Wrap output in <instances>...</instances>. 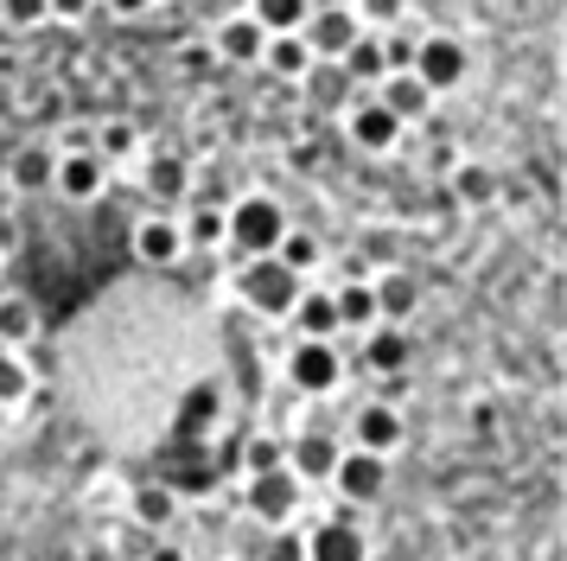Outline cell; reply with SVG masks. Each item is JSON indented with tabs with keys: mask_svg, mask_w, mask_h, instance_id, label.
Returning <instances> with one entry per match:
<instances>
[{
	"mask_svg": "<svg viewBox=\"0 0 567 561\" xmlns=\"http://www.w3.org/2000/svg\"><path fill=\"white\" fill-rule=\"evenodd\" d=\"M338 64H344V76H351V83H363V90H370V83H377V76L389 71V64H383V39H377V32L363 26L358 39L344 45V58H338Z\"/></svg>",
	"mask_w": 567,
	"mask_h": 561,
	"instance_id": "obj_23",
	"label": "cell"
},
{
	"mask_svg": "<svg viewBox=\"0 0 567 561\" xmlns=\"http://www.w3.org/2000/svg\"><path fill=\"white\" fill-rule=\"evenodd\" d=\"M256 64H261V71H275L281 83H300L319 58H312V45L300 39V32H268V45H261Z\"/></svg>",
	"mask_w": 567,
	"mask_h": 561,
	"instance_id": "obj_18",
	"label": "cell"
},
{
	"mask_svg": "<svg viewBox=\"0 0 567 561\" xmlns=\"http://www.w3.org/2000/svg\"><path fill=\"white\" fill-rule=\"evenodd\" d=\"M96 13V0H45V20H58V26H83Z\"/></svg>",
	"mask_w": 567,
	"mask_h": 561,
	"instance_id": "obj_37",
	"label": "cell"
},
{
	"mask_svg": "<svg viewBox=\"0 0 567 561\" xmlns=\"http://www.w3.org/2000/svg\"><path fill=\"white\" fill-rule=\"evenodd\" d=\"M217 415H224V389L217 382H192L179 402V434L185 440H205L210 428H217Z\"/></svg>",
	"mask_w": 567,
	"mask_h": 561,
	"instance_id": "obj_20",
	"label": "cell"
},
{
	"mask_svg": "<svg viewBox=\"0 0 567 561\" xmlns=\"http://www.w3.org/2000/svg\"><path fill=\"white\" fill-rule=\"evenodd\" d=\"M173 517H179V491L173 484H141L134 491V523L141 530H166Z\"/></svg>",
	"mask_w": 567,
	"mask_h": 561,
	"instance_id": "obj_26",
	"label": "cell"
},
{
	"mask_svg": "<svg viewBox=\"0 0 567 561\" xmlns=\"http://www.w3.org/2000/svg\"><path fill=\"white\" fill-rule=\"evenodd\" d=\"M370 90L389 102V115H395L402 128L427 122V109H434V90H427V83H421L414 71H383L377 83H370Z\"/></svg>",
	"mask_w": 567,
	"mask_h": 561,
	"instance_id": "obj_12",
	"label": "cell"
},
{
	"mask_svg": "<svg viewBox=\"0 0 567 561\" xmlns=\"http://www.w3.org/2000/svg\"><path fill=\"white\" fill-rule=\"evenodd\" d=\"M90 147L103 153L109 166H115V160H134V153H141V128H134L128 115H109V122L90 128Z\"/></svg>",
	"mask_w": 567,
	"mask_h": 561,
	"instance_id": "obj_24",
	"label": "cell"
},
{
	"mask_svg": "<svg viewBox=\"0 0 567 561\" xmlns=\"http://www.w3.org/2000/svg\"><path fill=\"white\" fill-rule=\"evenodd\" d=\"M261 45H268V32H261V20L249 13V7L210 20V58H224V64H256Z\"/></svg>",
	"mask_w": 567,
	"mask_h": 561,
	"instance_id": "obj_11",
	"label": "cell"
},
{
	"mask_svg": "<svg viewBox=\"0 0 567 561\" xmlns=\"http://www.w3.org/2000/svg\"><path fill=\"white\" fill-rule=\"evenodd\" d=\"M0 20L20 26V32L27 26H45V0H0Z\"/></svg>",
	"mask_w": 567,
	"mask_h": 561,
	"instance_id": "obj_35",
	"label": "cell"
},
{
	"mask_svg": "<svg viewBox=\"0 0 567 561\" xmlns=\"http://www.w3.org/2000/svg\"><path fill=\"white\" fill-rule=\"evenodd\" d=\"M128 255H134V262H147V268H173V262L185 255L179 217H166V211H147V217L128 230Z\"/></svg>",
	"mask_w": 567,
	"mask_h": 561,
	"instance_id": "obj_9",
	"label": "cell"
},
{
	"mask_svg": "<svg viewBox=\"0 0 567 561\" xmlns=\"http://www.w3.org/2000/svg\"><path fill=\"white\" fill-rule=\"evenodd\" d=\"M268 255H275V262H287V268H293V275H300V280H307L312 268L326 262V249H319V236H312V230H293V224L281 230V243H275V249H268Z\"/></svg>",
	"mask_w": 567,
	"mask_h": 561,
	"instance_id": "obj_25",
	"label": "cell"
},
{
	"mask_svg": "<svg viewBox=\"0 0 567 561\" xmlns=\"http://www.w3.org/2000/svg\"><path fill=\"white\" fill-rule=\"evenodd\" d=\"M370 287H377V319H389V326H409L414 306H421V287H414V275L389 268V275H377Z\"/></svg>",
	"mask_w": 567,
	"mask_h": 561,
	"instance_id": "obj_19",
	"label": "cell"
},
{
	"mask_svg": "<svg viewBox=\"0 0 567 561\" xmlns=\"http://www.w3.org/2000/svg\"><path fill=\"white\" fill-rule=\"evenodd\" d=\"M0 262H7V243H0Z\"/></svg>",
	"mask_w": 567,
	"mask_h": 561,
	"instance_id": "obj_44",
	"label": "cell"
},
{
	"mask_svg": "<svg viewBox=\"0 0 567 561\" xmlns=\"http://www.w3.org/2000/svg\"><path fill=\"white\" fill-rule=\"evenodd\" d=\"M300 83L319 96V109H344V102H351V90H358V83L344 76V64H332V58H319V64H312Z\"/></svg>",
	"mask_w": 567,
	"mask_h": 561,
	"instance_id": "obj_27",
	"label": "cell"
},
{
	"mask_svg": "<svg viewBox=\"0 0 567 561\" xmlns=\"http://www.w3.org/2000/svg\"><path fill=\"white\" fill-rule=\"evenodd\" d=\"M312 7H358V0H312Z\"/></svg>",
	"mask_w": 567,
	"mask_h": 561,
	"instance_id": "obj_43",
	"label": "cell"
},
{
	"mask_svg": "<svg viewBox=\"0 0 567 561\" xmlns=\"http://www.w3.org/2000/svg\"><path fill=\"white\" fill-rule=\"evenodd\" d=\"M287 319L300 326V338H338V306L326 287H300V300H293Z\"/></svg>",
	"mask_w": 567,
	"mask_h": 561,
	"instance_id": "obj_21",
	"label": "cell"
},
{
	"mask_svg": "<svg viewBox=\"0 0 567 561\" xmlns=\"http://www.w3.org/2000/svg\"><path fill=\"white\" fill-rule=\"evenodd\" d=\"M249 13L261 20V32H300L312 0H249Z\"/></svg>",
	"mask_w": 567,
	"mask_h": 561,
	"instance_id": "obj_30",
	"label": "cell"
},
{
	"mask_svg": "<svg viewBox=\"0 0 567 561\" xmlns=\"http://www.w3.org/2000/svg\"><path fill=\"white\" fill-rule=\"evenodd\" d=\"M300 542H307V561H370L363 530H358V523H344V517H332V523H312Z\"/></svg>",
	"mask_w": 567,
	"mask_h": 561,
	"instance_id": "obj_14",
	"label": "cell"
},
{
	"mask_svg": "<svg viewBox=\"0 0 567 561\" xmlns=\"http://www.w3.org/2000/svg\"><path fill=\"white\" fill-rule=\"evenodd\" d=\"M287 382L300 396H332L344 382V357H338V338H300L287 351Z\"/></svg>",
	"mask_w": 567,
	"mask_h": 561,
	"instance_id": "obj_6",
	"label": "cell"
},
{
	"mask_svg": "<svg viewBox=\"0 0 567 561\" xmlns=\"http://www.w3.org/2000/svg\"><path fill=\"white\" fill-rule=\"evenodd\" d=\"M27 396H32V370L20 364V357H7V351H0V408L27 402Z\"/></svg>",
	"mask_w": 567,
	"mask_h": 561,
	"instance_id": "obj_33",
	"label": "cell"
},
{
	"mask_svg": "<svg viewBox=\"0 0 567 561\" xmlns=\"http://www.w3.org/2000/svg\"><path fill=\"white\" fill-rule=\"evenodd\" d=\"M192 7H198V13H205V20H224V13H243V7H249V0H192Z\"/></svg>",
	"mask_w": 567,
	"mask_h": 561,
	"instance_id": "obj_41",
	"label": "cell"
},
{
	"mask_svg": "<svg viewBox=\"0 0 567 561\" xmlns=\"http://www.w3.org/2000/svg\"><path fill=\"white\" fill-rule=\"evenodd\" d=\"M103 185H109V160L96 147H64L58 153V166H52V192L58 198L90 204V198H103Z\"/></svg>",
	"mask_w": 567,
	"mask_h": 561,
	"instance_id": "obj_8",
	"label": "cell"
},
{
	"mask_svg": "<svg viewBox=\"0 0 567 561\" xmlns=\"http://www.w3.org/2000/svg\"><path fill=\"white\" fill-rule=\"evenodd\" d=\"M287 230V211L281 198H268V192H249V198H230L224 204V243L243 255H268L281 243Z\"/></svg>",
	"mask_w": 567,
	"mask_h": 561,
	"instance_id": "obj_2",
	"label": "cell"
},
{
	"mask_svg": "<svg viewBox=\"0 0 567 561\" xmlns=\"http://www.w3.org/2000/svg\"><path fill=\"white\" fill-rule=\"evenodd\" d=\"M434 96H446V90H460L465 76H472V51H465L460 32H421V45H414V64H409Z\"/></svg>",
	"mask_w": 567,
	"mask_h": 561,
	"instance_id": "obj_3",
	"label": "cell"
},
{
	"mask_svg": "<svg viewBox=\"0 0 567 561\" xmlns=\"http://www.w3.org/2000/svg\"><path fill=\"white\" fill-rule=\"evenodd\" d=\"M453 185H460V198H472V204L491 198V173H478V166H460V173H453Z\"/></svg>",
	"mask_w": 567,
	"mask_h": 561,
	"instance_id": "obj_39",
	"label": "cell"
},
{
	"mask_svg": "<svg viewBox=\"0 0 567 561\" xmlns=\"http://www.w3.org/2000/svg\"><path fill=\"white\" fill-rule=\"evenodd\" d=\"M326 484H338V498H344V504H377V498L389 491V453H363V447H344Z\"/></svg>",
	"mask_w": 567,
	"mask_h": 561,
	"instance_id": "obj_7",
	"label": "cell"
},
{
	"mask_svg": "<svg viewBox=\"0 0 567 561\" xmlns=\"http://www.w3.org/2000/svg\"><path fill=\"white\" fill-rule=\"evenodd\" d=\"M344 134H351V147L358 153H395L402 147V122L389 115V102L377 96V90H351V102H344Z\"/></svg>",
	"mask_w": 567,
	"mask_h": 561,
	"instance_id": "obj_5",
	"label": "cell"
},
{
	"mask_svg": "<svg viewBox=\"0 0 567 561\" xmlns=\"http://www.w3.org/2000/svg\"><path fill=\"white\" fill-rule=\"evenodd\" d=\"M275 466H287V447L275 434H249V440H243V479H249V472H275Z\"/></svg>",
	"mask_w": 567,
	"mask_h": 561,
	"instance_id": "obj_31",
	"label": "cell"
},
{
	"mask_svg": "<svg viewBox=\"0 0 567 561\" xmlns=\"http://www.w3.org/2000/svg\"><path fill=\"white\" fill-rule=\"evenodd\" d=\"M363 32V20H358V7H312L307 13V26H300V39L312 45V58H344V45Z\"/></svg>",
	"mask_w": 567,
	"mask_h": 561,
	"instance_id": "obj_10",
	"label": "cell"
},
{
	"mask_svg": "<svg viewBox=\"0 0 567 561\" xmlns=\"http://www.w3.org/2000/svg\"><path fill=\"white\" fill-rule=\"evenodd\" d=\"M147 178H154V192H159V198H179V192H185V160L159 153L154 166H147Z\"/></svg>",
	"mask_w": 567,
	"mask_h": 561,
	"instance_id": "obj_34",
	"label": "cell"
},
{
	"mask_svg": "<svg viewBox=\"0 0 567 561\" xmlns=\"http://www.w3.org/2000/svg\"><path fill=\"white\" fill-rule=\"evenodd\" d=\"M147 561H185V549H179V542H159V549H154Z\"/></svg>",
	"mask_w": 567,
	"mask_h": 561,
	"instance_id": "obj_42",
	"label": "cell"
},
{
	"mask_svg": "<svg viewBox=\"0 0 567 561\" xmlns=\"http://www.w3.org/2000/svg\"><path fill=\"white\" fill-rule=\"evenodd\" d=\"M414 0H358V20H370V26H395L402 13H409Z\"/></svg>",
	"mask_w": 567,
	"mask_h": 561,
	"instance_id": "obj_36",
	"label": "cell"
},
{
	"mask_svg": "<svg viewBox=\"0 0 567 561\" xmlns=\"http://www.w3.org/2000/svg\"><path fill=\"white\" fill-rule=\"evenodd\" d=\"M268 561H307V542H300V530H293V523H281V530H275Z\"/></svg>",
	"mask_w": 567,
	"mask_h": 561,
	"instance_id": "obj_38",
	"label": "cell"
},
{
	"mask_svg": "<svg viewBox=\"0 0 567 561\" xmlns=\"http://www.w3.org/2000/svg\"><path fill=\"white\" fill-rule=\"evenodd\" d=\"M332 306H338V332H370L377 326V287H370V280L332 287Z\"/></svg>",
	"mask_w": 567,
	"mask_h": 561,
	"instance_id": "obj_22",
	"label": "cell"
},
{
	"mask_svg": "<svg viewBox=\"0 0 567 561\" xmlns=\"http://www.w3.org/2000/svg\"><path fill=\"white\" fill-rule=\"evenodd\" d=\"M52 166H58V147L27 141V147H13V160H7V185L20 198H39V192H52Z\"/></svg>",
	"mask_w": 567,
	"mask_h": 561,
	"instance_id": "obj_17",
	"label": "cell"
},
{
	"mask_svg": "<svg viewBox=\"0 0 567 561\" xmlns=\"http://www.w3.org/2000/svg\"><path fill=\"white\" fill-rule=\"evenodd\" d=\"M338 453H344V447H338L332 434L307 428L300 440H287V472H293L300 484H326L332 479V466H338Z\"/></svg>",
	"mask_w": 567,
	"mask_h": 561,
	"instance_id": "obj_13",
	"label": "cell"
},
{
	"mask_svg": "<svg viewBox=\"0 0 567 561\" xmlns=\"http://www.w3.org/2000/svg\"><path fill=\"white\" fill-rule=\"evenodd\" d=\"M39 338V306L27 294H7L0 300V345H32Z\"/></svg>",
	"mask_w": 567,
	"mask_h": 561,
	"instance_id": "obj_29",
	"label": "cell"
},
{
	"mask_svg": "<svg viewBox=\"0 0 567 561\" xmlns=\"http://www.w3.org/2000/svg\"><path fill=\"white\" fill-rule=\"evenodd\" d=\"M236 300L249 306L256 319H287L293 300H300V275L287 262H275V255H249L236 268Z\"/></svg>",
	"mask_w": 567,
	"mask_h": 561,
	"instance_id": "obj_1",
	"label": "cell"
},
{
	"mask_svg": "<svg viewBox=\"0 0 567 561\" xmlns=\"http://www.w3.org/2000/svg\"><path fill=\"white\" fill-rule=\"evenodd\" d=\"M377 39H383V64H389V71H409V64H414V45H421V32H409V26L395 20L389 32H377Z\"/></svg>",
	"mask_w": 567,
	"mask_h": 561,
	"instance_id": "obj_32",
	"label": "cell"
},
{
	"mask_svg": "<svg viewBox=\"0 0 567 561\" xmlns=\"http://www.w3.org/2000/svg\"><path fill=\"white\" fill-rule=\"evenodd\" d=\"M363 338V364L377 370V377H409V357H414V345H409V332L402 326H389V319H377L370 332H358Z\"/></svg>",
	"mask_w": 567,
	"mask_h": 561,
	"instance_id": "obj_15",
	"label": "cell"
},
{
	"mask_svg": "<svg viewBox=\"0 0 567 561\" xmlns=\"http://www.w3.org/2000/svg\"><path fill=\"white\" fill-rule=\"evenodd\" d=\"M300 498H307V484L293 479L287 466H275V472H249V479H243V510H249L256 523H268V530L293 523V517H300Z\"/></svg>",
	"mask_w": 567,
	"mask_h": 561,
	"instance_id": "obj_4",
	"label": "cell"
},
{
	"mask_svg": "<svg viewBox=\"0 0 567 561\" xmlns=\"http://www.w3.org/2000/svg\"><path fill=\"white\" fill-rule=\"evenodd\" d=\"M179 236L185 249H217L224 243V204H192L179 217Z\"/></svg>",
	"mask_w": 567,
	"mask_h": 561,
	"instance_id": "obj_28",
	"label": "cell"
},
{
	"mask_svg": "<svg viewBox=\"0 0 567 561\" xmlns=\"http://www.w3.org/2000/svg\"><path fill=\"white\" fill-rule=\"evenodd\" d=\"M351 447H363V453H395V447H402V408L363 402L358 415H351Z\"/></svg>",
	"mask_w": 567,
	"mask_h": 561,
	"instance_id": "obj_16",
	"label": "cell"
},
{
	"mask_svg": "<svg viewBox=\"0 0 567 561\" xmlns=\"http://www.w3.org/2000/svg\"><path fill=\"white\" fill-rule=\"evenodd\" d=\"M103 13H115V20H141V13H154L159 0H96Z\"/></svg>",
	"mask_w": 567,
	"mask_h": 561,
	"instance_id": "obj_40",
	"label": "cell"
}]
</instances>
